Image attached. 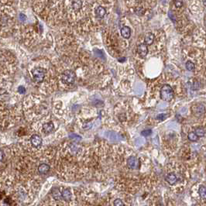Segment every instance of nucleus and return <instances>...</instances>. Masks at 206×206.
<instances>
[{"mask_svg":"<svg viewBox=\"0 0 206 206\" xmlns=\"http://www.w3.org/2000/svg\"><path fill=\"white\" fill-rule=\"evenodd\" d=\"M156 206H163V205H157Z\"/></svg>","mask_w":206,"mask_h":206,"instance_id":"2f4dec72","label":"nucleus"},{"mask_svg":"<svg viewBox=\"0 0 206 206\" xmlns=\"http://www.w3.org/2000/svg\"><path fill=\"white\" fill-rule=\"evenodd\" d=\"M14 2L0 1V35L10 36L17 31L16 12Z\"/></svg>","mask_w":206,"mask_h":206,"instance_id":"f03ea898","label":"nucleus"},{"mask_svg":"<svg viewBox=\"0 0 206 206\" xmlns=\"http://www.w3.org/2000/svg\"><path fill=\"white\" fill-rule=\"evenodd\" d=\"M194 109V113L197 116H202V114L205 112V108L203 105H195V106L193 107Z\"/></svg>","mask_w":206,"mask_h":206,"instance_id":"dca6fc26","label":"nucleus"},{"mask_svg":"<svg viewBox=\"0 0 206 206\" xmlns=\"http://www.w3.org/2000/svg\"><path fill=\"white\" fill-rule=\"evenodd\" d=\"M82 6V1H73L72 2V8L75 11H78Z\"/></svg>","mask_w":206,"mask_h":206,"instance_id":"a211bd4d","label":"nucleus"},{"mask_svg":"<svg viewBox=\"0 0 206 206\" xmlns=\"http://www.w3.org/2000/svg\"><path fill=\"white\" fill-rule=\"evenodd\" d=\"M169 16H170V18L173 21H175V16L173 15V13H172V12L170 11V12H169Z\"/></svg>","mask_w":206,"mask_h":206,"instance_id":"7c9ffc66","label":"nucleus"},{"mask_svg":"<svg viewBox=\"0 0 206 206\" xmlns=\"http://www.w3.org/2000/svg\"><path fill=\"white\" fill-rule=\"evenodd\" d=\"M198 194L202 201H205L206 198V191L205 185H201L198 188Z\"/></svg>","mask_w":206,"mask_h":206,"instance_id":"f3484780","label":"nucleus"},{"mask_svg":"<svg viewBox=\"0 0 206 206\" xmlns=\"http://www.w3.org/2000/svg\"><path fill=\"white\" fill-rule=\"evenodd\" d=\"M161 98L163 101L170 102V100L174 98V91L172 88L168 85L164 84L161 89Z\"/></svg>","mask_w":206,"mask_h":206,"instance_id":"39448f33","label":"nucleus"},{"mask_svg":"<svg viewBox=\"0 0 206 206\" xmlns=\"http://www.w3.org/2000/svg\"><path fill=\"white\" fill-rule=\"evenodd\" d=\"M195 134L197 135L198 137H202V136H205V129L203 128H198L196 130H195Z\"/></svg>","mask_w":206,"mask_h":206,"instance_id":"aec40b11","label":"nucleus"},{"mask_svg":"<svg viewBox=\"0 0 206 206\" xmlns=\"http://www.w3.org/2000/svg\"><path fill=\"white\" fill-rule=\"evenodd\" d=\"M151 133H152L151 129H147V130H144V131L141 132V135L143 136H150V134Z\"/></svg>","mask_w":206,"mask_h":206,"instance_id":"393cba45","label":"nucleus"},{"mask_svg":"<svg viewBox=\"0 0 206 206\" xmlns=\"http://www.w3.org/2000/svg\"><path fill=\"white\" fill-rule=\"evenodd\" d=\"M105 13H106V10H105L104 7L98 6L97 8H96V9H95V14H96L98 18H103L105 15Z\"/></svg>","mask_w":206,"mask_h":206,"instance_id":"ddd939ff","label":"nucleus"},{"mask_svg":"<svg viewBox=\"0 0 206 206\" xmlns=\"http://www.w3.org/2000/svg\"><path fill=\"white\" fill-rule=\"evenodd\" d=\"M188 140L191 141H192V142L197 141L198 140V137L197 135L195 134V132H191V133H189L188 135Z\"/></svg>","mask_w":206,"mask_h":206,"instance_id":"6ab92c4d","label":"nucleus"},{"mask_svg":"<svg viewBox=\"0 0 206 206\" xmlns=\"http://www.w3.org/2000/svg\"><path fill=\"white\" fill-rule=\"evenodd\" d=\"M112 205L113 206H125V203L122 199H120V198H116V199H115L113 201Z\"/></svg>","mask_w":206,"mask_h":206,"instance_id":"4be33fe9","label":"nucleus"},{"mask_svg":"<svg viewBox=\"0 0 206 206\" xmlns=\"http://www.w3.org/2000/svg\"><path fill=\"white\" fill-rule=\"evenodd\" d=\"M127 165L130 169L135 170L138 169L140 165V162L139 161L138 158H136V156H129L127 160Z\"/></svg>","mask_w":206,"mask_h":206,"instance_id":"1a4fd4ad","label":"nucleus"},{"mask_svg":"<svg viewBox=\"0 0 206 206\" xmlns=\"http://www.w3.org/2000/svg\"><path fill=\"white\" fill-rule=\"evenodd\" d=\"M70 137L71 138L75 139V140H77V139L78 140H81V139H82L79 136H78V135H75V134H71V135L70 136Z\"/></svg>","mask_w":206,"mask_h":206,"instance_id":"c756f323","label":"nucleus"},{"mask_svg":"<svg viewBox=\"0 0 206 206\" xmlns=\"http://www.w3.org/2000/svg\"><path fill=\"white\" fill-rule=\"evenodd\" d=\"M13 85L12 76L0 71V97L9 93Z\"/></svg>","mask_w":206,"mask_h":206,"instance_id":"7ed1b4c3","label":"nucleus"},{"mask_svg":"<svg viewBox=\"0 0 206 206\" xmlns=\"http://www.w3.org/2000/svg\"><path fill=\"white\" fill-rule=\"evenodd\" d=\"M185 66H186V68H187L188 71H192L195 70V64L193 63V62H191V61H187L185 64Z\"/></svg>","mask_w":206,"mask_h":206,"instance_id":"412c9836","label":"nucleus"},{"mask_svg":"<svg viewBox=\"0 0 206 206\" xmlns=\"http://www.w3.org/2000/svg\"><path fill=\"white\" fill-rule=\"evenodd\" d=\"M54 123L52 122H45V123H43L42 125V131H43V133H51L54 131Z\"/></svg>","mask_w":206,"mask_h":206,"instance_id":"9b49d317","label":"nucleus"},{"mask_svg":"<svg viewBox=\"0 0 206 206\" xmlns=\"http://www.w3.org/2000/svg\"><path fill=\"white\" fill-rule=\"evenodd\" d=\"M18 92L20 94H24L26 92V88L23 86H20L18 88Z\"/></svg>","mask_w":206,"mask_h":206,"instance_id":"bb28decb","label":"nucleus"},{"mask_svg":"<svg viewBox=\"0 0 206 206\" xmlns=\"http://www.w3.org/2000/svg\"><path fill=\"white\" fill-rule=\"evenodd\" d=\"M29 143H30V145H31L33 148L39 149L42 146L43 139H42V137L40 135L34 134V135H32L30 139H29Z\"/></svg>","mask_w":206,"mask_h":206,"instance_id":"0eeeda50","label":"nucleus"},{"mask_svg":"<svg viewBox=\"0 0 206 206\" xmlns=\"http://www.w3.org/2000/svg\"><path fill=\"white\" fill-rule=\"evenodd\" d=\"M174 3H175V6L177 7V8H180V7H181L182 6H183V2H181V1H175L174 2Z\"/></svg>","mask_w":206,"mask_h":206,"instance_id":"a878e982","label":"nucleus"},{"mask_svg":"<svg viewBox=\"0 0 206 206\" xmlns=\"http://www.w3.org/2000/svg\"><path fill=\"white\" fill-rule=\"evenodd\" d=\"M166 116H167L166 114H160V115H158V116H156V119L160 120H163L166 119Z\"/></svg>","mask_w":206,"mask_h":206,"instance_id":"cd10ccee","label":"nucleus"},{"mask_svg":"<svg viewBox=\"0 0 206 206\" xmlns=\"http://www.w3.org/2000/svg\"><path fill=\"white\" fill-rule=\"evenodd\" d=\"M121 34L122 36L125 39H128L131 36V29L128 27H124L121 29Z\"/></svg>","mask_w":206,"mask_h":206,"instance_id":"2eb2a0df","label":"nucleus"},{"mask_svg":"<svg viewBox=\"0 0 206 206\" xmlns=\"http://www.w3.org/2000/svg\"><path fill=\"white\" fill-rule=\"evenodd\" d=\"M154 38H155V36L151 33H148L146 34L145 38H144V42H145L146 45H151L152 43H154Z\"/></svg>","mask_w":206,"mask_h":206,"instance_id":"4468645a","label":"nucleus"},{"mask_svg":"<svg viewBox=\"0 0 206 206\" xmlns=\"http://www.w3.org/2000/svg\"><path fill=\"white\" fill-rule=\"evenodd\" d=\"M138 53L141 57H145L148 54V47L145 43H141L138 47Z\"/></svg>","mask_w":206,"mask_h":206,"instance_id":"f8f14e48","label":"nucleus"},{"mask_svg":"<svg viewBox=\"0 0 206 206\" xmlns=\"http://www.w3.org/2000/svg\"><path fill=\"white\" fill-rule=\"evenodd\" d=\"M19 20L20 21L21 23H25L27 20V16L23 13H20L19 14Z\"/></svg>","mask_w":206,"mask_h":206,"instance_id":"5701e85b","label":"nucleus"},{"mask_svg":"<svg viewBox=\"0 0 206 206\" xmlns=\"http://www.w3.org/2000/svg\"><path fill=\"white\" fill-rule=\"evenodd\" d=\"M50 170V165L47 163H41L37 166V172L40 175H47Z\"/></svg>","mask_w":206,"mask_h":206,"instance_id":"9d476101","label":"nucleus"},{"mask_svg":"<svg viewBox=\"0 0 206 206\" xmlns=\"http://www.w3.org/2000/svg\"><path fill=\"white\" fill-rule=\"evenodd\" d=\"M22 108L15 98L0 100V131L13 128L20 122Z\"/></svg>","mask_w":206,"mask_h":206,"instance_id":"f257e3e1","label":"nucleus"},{"mask_svg":"<svg viewBox=\"0 0 206 206\" xmlns=\"http://www.w3.org/2000/svg\"><path fill=\"white\" fill-rule=\"evenodd\" d=\"M75 78H76V75L71 70L64 71L62 73L61 77V82L66 84H72L75 82Z\"/></svg>","mask_w":206,"mask_h":206,"instance_id":"423d86ee","label":"nucleus"},{"mask_svg":"<svg viewBox=\"0 0 206 206\" xmlns=\"http://www.w3.org/2000/svg\"><path fill=\"white\" fill-rule=\"evenodd\" d=\"M94 52L97 54V56H98V57H103V54H102V52L101 51V50H94Z\"/></svg>","mask_w":206,"mask_h":206,"instance_id":"c85d7f7f","label":"nucleus"},{"mask_svg":"<svg viewBox=\"0 0 206 206\" xmlns=\"http://www.w3.org/2000/svg\"><path fill=\"white\" fill-rule=\"evenodd\" d=\"M135 13H136L138 16H142L143 13H144V10H143V8L141 7H137L135 9Z\"/></svg>","mask_w":206,"mask_h":206,"instance_id":"b1692460","label":"nucleus"},{"mask_svg":"<svg viewBox=\"0 0 206 206\" xmlns=\"http://www.w3.org/2000/svg\"><path fill=\"white\" fill-rule=\"evenodd\" d=\"M47 70L41 66H35L30 69V75L34 82L37 84H42L46 79Z\"/></svg>","mask_w":206,"mask_h":206,"instance_id":"20e7f679","label":"nucleus"},{"mask_svg":"<svg viewBox=\"0 0 206 206\" xmlns=\"http://www.w3.org/2000/svg\"><path fill=\"white\" fill-rule=\"evenodd\" d=\"M165 180L170 186H175L178 183L179 177L175 173L170 172L168 173V175H166Z\"/></svg>","mask_w":206,"mask_h":206,"instance_id":"6e6552de","label":"nucleus"}]
</instances>
